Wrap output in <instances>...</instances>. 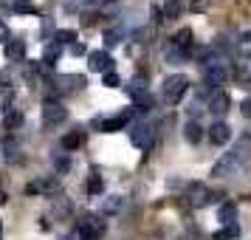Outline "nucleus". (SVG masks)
Listing matches in <instances>:
<instances>
[{
	"label": "nucleus",
	"instance_id": "37",
	"mask_svg": "<svg viewBox=\"0 0 251 240\" xmlns=\"http://www.w3.org/2000/svg\"><path fill=\"white\" fill-rule=\"evenodd\" d=\"M71 54H76V57L85 54V46H82V43H74V46H71Z\"/></svg>",
	"mask_w": 251,
	"mask_h": 240
},
{
	"label": "nucleus",
	"instance_id": "36",
	"mask_svg": "<svg viewBox=\"0 0 251 240\" xmlns=\"http://www.w3.org/2000/svg\"><path fill=\"white\" fill-rule=\"evenodd\" d=\"M0 40H3V43H9V40H12V31H9V26H6V23H0Z\"/></svg>",
	"mask_w": 251,
	"mask_h": 240
},
{
	"label": "nucleus",
	"instance_id": "40",
	"mask_svg": "<svg viewBox=\"0 0 251 240\" xmlns=\"http://www.w3.org/2000/svg\"><path fill=\"white\" fill-rule=\"evenodd\" d=\"M6 204V192H3V189H0V206Z\"/></svg>",
	"mask_w": 251,
	"mask_h": 240
},
{
	"label": "nucleus",
	"instance_id": "27",
	"mask_svg": "<svg viewBox=\"0 0 251 240\" xmlns=\"http://www.w3.org/2000/svg\"><path fill=\"white\" fill-rule=\"evenodd\" d=\"M127 93L136 99V96H141V93H147V80L144 77H133V82L127 85Z\"/></svg>",
	"mask_w": 251,
	"mask_h": 240
},
{
	"label": "nucleus",
	"instance_id": "20",
	"mask_svg": "<svg viewBox=\"0 0 251 240\" xmlns=\"http://www.w3.org/2000/svg\"><path fill=\"white\" fill-rule=\"evenodd\" d=\"M82 141H85V133H82V130H71L68 136L62 138V150L74 153V150H79V147H82Z\"/></svg>",
	"mask_w": 251,
	"mask_h": 240
},
{
	"label": "nucleus",
	"instance_id": "14",
	"mask_svg": "<svg viewBox=\"0 0 251 240\" xmlns=\"http://www.w3.org/2000/svg\"><path fill=\"white\" fill-rule=\"evenodd\" d=\"M209 141L217 144V147L228 144V141H231V127H228L226 122H215V125L209 127Z\"/></svg>",
	"mask_w": 251,
	"mask_h": 240
},
{
	"label": "nucleus",
	"instance_id": "34",
	"mask_svg": "<svg viewBox=\"0 0 251 240\" xmlns=\"http://www.w3.org/2000/svg\"><path fill=\"white\" fill-rule=\"evenodd\" d=\"M54 167H57V172H68V170H71L68 153H65V156H57V159H54Z\"/></svg>",
	"mask_w": 251,
	"mask_h": 240
},
{
	"label": "nucleus",
	"instance_id": "22",
	"mask_svg": "<svg viewBox=\"0 0 251 240\" xmlns=\"http://www.w3.org/2000/svg\"><path fill=\"white\" fill-rule=\"evenodd\" d=\"M186 57H189V54H186V51H181V48H175V46H167V51H164V59H167L170 65H181Z\"/></svg>",
	"mask_w": 251,
	"mask_h": 240
},
{
	"label": "nucleus",
	"instance_id": "39",
	"mask_svg": "<svg viewBox=\"0 0 251 240\" xmlns=\"http://www.w3.org/2000/svg\"><path fill=\"white\" fill-rule=\"evenodd\" d=\"M62 240H82V238H79V235H76V232H71V235H65V238H62Z\"/></svg>",
	"mask_w": 251,
	"mask_h": 240
},
{
	"label": "nucleus",
	"instance_id": "31",
	"mask_svg": "<svg viewBox=\"0 0 251 240\" xmlns=\"http://www.w3.org/2000/svg\"><path fill=\"white\" fill-rule=\"evenodd\" d=\"M54 43H57L59 48L62 46H74V43H76V31H74V28H68V31H57V34H54Z\"/></svg>",
	"mask_w": 251,
	"mask_h": 240
},
{
	"label": "nucleus",
	"instance_id": "11",
	"mask_svg": "<svg viewBox=\"0 0 251 240\" xmlns=\"http://www.w3.org/2000/svg\"><path fill=\"white\" fill-rule=\"evenodd\" d=\"M88 65L96 74H107V71H113V57L107 51H91L88 54Z\"/></svg>",
	"mask_w": 251,
	"mask_h": 240
},
{
	"label": "nucleus",
	"instance_id": "38",
	"mask_svg": "<svg viewBox=\"0 0 251 240\" xmlns=\"http://www.w3.org/2000/svg\"><path fill=\"white\" fill-rule=\"evenodd\" d=\"M243 116H249V119H251V99H246V102H243Z\"/></svg>",
	"mask_w": 251,
	"mask_h": 240
},
{
	"label": "nucleus",
	"instance_id": "25",
	"mask_svg": "<svg viewBox=\"0 0 251 240\" xmlns=\"http://www.w3.org/2000/svg\"><path fill=\"white\" fill-rule=\"evenodd\" d=\"M217 217H220V223H234V220H237V206L234 204H223L220 206V212H217Z\"/></svg>",
	"mask_w": 251,
	"mask_h": 240
},
{
	"label": "nucleus",
	"instance_id": "33",
	"mask_svg": "<svg viewBox=\"0 0 251 240\" xmlns=\"http://www.w3.org/2000/svg\"><path fill=\"white\" fill-rule=\"evenodd\" d=\"M57 34V28H54V20L51 17H43V37H46V43H51Z\"/></svg>",
	"mask_w": 251,
	"mask_h": 240
},
{
	"label": "nucleus",
	"instance_id": "21",
	"mask_svg": "<svg viewBox=\"0 0 251 240\" xmlns=\"http://www.w3.org/2000/svg\"><path fill=\"white\" fill-rule=\"evenodd\" d=\"M201 136H203V127L198 125V122H186V125H183V138H186V141H189V144H198V141H201Z\"/></svg>",
	"mask_w": 251,
	"mask_h": 240
},
{
	"label": "nucleus",
	"instance_id": "41",
	"mask_svg": "<svg viewBox=\"0 0 251 240\" xmlns=\"http://www.w3.org/2000/svg\"><path fill=\"white\" fill-rule=\"evenodd\" d=\"M0 240H3V226H0Z\"/></svg>",
	"mask_w": 251,
	"mask_h": 240
},
{
	"label": "nucleus",
	"instance_id": "9",
	"mask_svg": "<svg viewBox=\"0 0 251 240\" xmlns=\"http://www.w3.org/2000/svg\"><path fill=\"white\" fill-rule=\"evenodd\" d=\"M228 80V71L223 65H217V62H209L203 68V85L206 88H220V85H226Z\"/></svg>",
	"mask_w": 251,
	"mask_h": 240
},
{
	"label": "nucleus",
	"instance_id": "15",
	"mask_svg": "<svg viewBox=\"0 0 251 240\" xmlns=\"http://www.w3.org/2000/svg\"><path fill=\"white\" fill-rule=\"evenodd\" d=\"M23 57H25V43L20 37H12V40L6 43V59H9V62H20Z\"/></svg>",
	"mask_w": 251,
	"mask_h": 240
},
{
	"label": "nucleus",
	"instance_id": "26",
	"mask_svg": "<svg viewBox=\"0 0 251 240\" xmlns=\"http://www.w3.org/2000/svg\"><path fill=\"white\" fill-rule=\"evenodd\" d=\"M237 54L243 59H251V31H246V34L237 37Z\"/></svg>",
	"mask_w": 251,
	"mask_h": 240
},
{
	"label": "nucleus",
	"instance_id": "16",
	"mask_svg": "<svg viewBox=\"0 0 251 240\" xmlns=\"http://www.w3.org/2000/svg\"><path fill=\"white\" fill-rule=\"evenodd\" d=\"M23 122H25L23 107H9V110L3 113V127H6V130H17Z\"/></svg>",
	"mask_w": 251,
	"mask_h": 240
},
{
	"label": "nucleus",
	"instance_id": "29",
	"mask_svg": "<svg viewBox=\"0 0 251 240\" xmlns=\"http://www.w3.org/2000/svg\"><path fill=\"white\" fill-rule=\"evenodd\" d=\"M54 215H57V217L74 215V204H71L68 198H57V204H54Z\"/></svg>",
	"mask_w": 251,
	"mask_h": 240
},
{
	"label": "nucleus",
	"instance_id": "19",
	"mask_svg": "<svg viewBox=\"0 0 251 240\" xmlns=\"http://www.w3.org/2000/svg\"><path fill=\"white\" fill-rule=\"evenodd\" d=\"M122 206H125V198L122 195H110V198H104V204H102V215H119Z\"/></svg>",
	"mask_w": 251,
	"mask_h": 240
},
{
	"label": "nucleus",
	"instance_id": "13",
	"mask_svg": "<svg viewBox=\"0 0 251 240\" xmlns=\"http://www.w3.org/2000/svg\"><path fill=\"white\" fill-rule=\"evenodd\" d=\"M57 189H59L57 178H37V181H31L25 187V195H51Z\"/></svg>",
	"mask_w": 251,
	"mask_h": 240
},
{
	"label": "nucleus",
	"instance_id": "5",
	"mask_svg": "<svg viewBox=\"0 0 251 240\" xmlns=\"http://www.w3.org/2000/svg\"><path fill=\"white\" fill-rule=\"evenodd\" d=\"M65 119H68V107L62 102H57V99H46V105H43V122L51 127H57Z\"/></svg>",
	"mask_w": 251,
	"mask_h": 240
},
{
	"label": "nucleus",
	"instance_id": "3",
	"mask_svg": "<svg viewBox=\"0 0 251 240\" xmlns=\"http://www.w3.org/2000/svg\"><path fill=\"white\" fill-rule=\"evenodd\" d=\"M104 220L102 215H82L79 217V226H76V235H79L82 240H99L104 238Z\"/></svg>",
	"mask_w": 251,
	"mask_h": 240
},
{
	"label": "nucleus",
	"instance_id": "32",
	"mask_svg": "<svg viewBox=\"0 0 251 240\" xmlns=\"http://www.w3.org/2000/svg\"><path fill=\"white\" fill-rule=\"evenodd\" d=\"M12 9H14L17 14H37L34 0H14V3H12Z\"/></svg>",
	"mask_w": 251,
	"mask_h": 240
},
{
	"label": "nucleus",
	"instance_id": "2",
	"mask_svg": "<svg viewBox=\"0 0 251 240\" xmlns=\"http://www.w3.org/2000/svg\"><path fill=\"white\" fill-rule=\"evenodd\" d=\"M186 91H189V80H186L183 74H172V77H167V80H164V88H161L164 102L167 105H178L183 96H186Z\"/></svg>",
	"mask_w": 251,
	"mask_h": 240
},
{
	"label": "nucleus",
	"instance_id": "4",
	"mask_svg": "<svg viewBox=\"0 0 251 240\" xmlns=\"http://www.w3.org/2000/svg\"><path fill=\"white\" fill-rule=\"evenodd\" d=\"M130 141L136 144L138 150H152V141H155V127L147 125V122H138V125L130 127Z\"/></svg>",
	"mask_w": 251,
	"mask_h": 240
},
{
	"label": "nucleus",
	"instance_id": "18",
	"mask_svg": "<svg viewBox=\"0 0 251 240\" xmlns=\"http://www.w3.org/2000/svg\"><path fill=\"white\" fill-rule=\"evenodd\" d=\"M183 12V3L181 0H167L164 6H161V14H164V20H178Z\"/></svg>",
	"mask_w": 251,
	"mask_h": 240
},
{
	"label": "nucleus",
	"instance_id": "7",
	"mask_svg": "<svg viewBox=\"0 0 251 240\" xmlns=\"http://www.w3.org/2000/svg\"><path fill=\"white\" fill-rule=\"evenodd\" d=\"M133 116H136V113H133V107H130V110L113 116V119H96V122H93V127H99L102 133H116V130H122V127L130 125V119H133Z\"/></svg>",
	"mask_w": 251,
	"mask_h": 240
},
{
	"label": "nucleus",
	"instance_id": "24",
	"mask_svg": "<svg viewBox=\"0 0 251 240\" xmlns=\"http://www.w3.org/2000/svg\"><path fill=\"white\" fill-rule=\"evenodd\" d=\"M122 40H125V28H119V26L104 31V46H107V48H116Z\"/></svg>",
	"mask_w": 251,
	"mask_h": 240
},
{
	"label": "nucleus",
	"instance_id": "8",
	"mask_svg": "<svg viewBox=\"0 0 251 240\" xmlns=\"http://www.w3.org/2000/svg\"><path fill=\"white\" fill-rule=\"evenodd\" d=\"M0 159L6 161V164H20L23 161V147H20V141L17 138H3L0 141Z\"/></svg>",
	"mask_w": 251,
	"mask_h": 240
},
{
	"label": "nucleus",
	"instance_id": "12",
	"mask_svg": "<svg viewBox=\"0 0 251 240\" xmlns=\"http://www.w3.org/2000/svg\"><path fill=\"white\" fill-rule=\"evenodd\" d=\"M228 110H231V96L223 91L212 93V99H209V113L212 116H226Z\"/></svg>",
	"mask_w": 251,
	"mask_h": 240
},
{
	"label": "nucleus",
	"instance_id": "6",
	"mask_svg": "<svg viewBox=\"0 0 251 240\" xmlns=\"http://www.w3.org/2000/svg\"><path fill=\"white\" fill-rule=\"evenodd\" d=\"M186 195H189V204H192L195 209L209 206L212 201H217V192H212V189H209V187H203V184H189Z\"/></svg>",
	"mask_w": 251,
	"mask_h": 240
},
{
	"label": "nucleus",
	"instance_id": "23",
	"mask_svg": "<svg viewBox=\"0 0 251 240\" xmlns=\"http://www.w3.org/2000/svg\"><path fill=\"white\" fill-rule=\"evenodd\" d=\"M85 189H88V195H102L104 192V181L99 172H91V178H88V184H85Z\"/></svg>",
	"mask_w": 251,
	"mask_h": 240
},
{
	"label": "nucleus",
	"instance_id": "35",
	"mask_svg": "<svg viewBox=\"0 0 251 240\" xmlns=\"http://www.w3.org/2000/svg\"><path fill=\"white\" fill-rule=\"evenodd\" d=\"M102 82H104V88H119V85H122V80H119V74H116V71H107Z\"/></svg>",
	"mask_w": 251,
	"mask_h": 240
},
{
	"label": "nucleus",
	"instance_id": "17",
	"mask_svg": "<svg viewBox=\"0 0 251 240\" xmlns=\"http://www.w3.org/2000/svg\"><path fill=\"white\" fill-rule=\"evenodd\" d=\"M170 46L181 48V51H186V54H189V48H192V31H189V28L175 31V34H172V40H170Z\"/></svg>",
	"mask_w": 251,
	"mask_h": 240
},
{
	"label": "nucleus",
	"instance_id": "28",
	"mask_svg": "<svg viewBox=\"0 0 251 240\" xmlns=\"http://www.w3.org/2000/svg\"><path fill=\"white\" fill-rule=\"evenodd\" d=\"M150 110H152V96H150V93H141V96H136L133 113H150Z\"/></svg>",
	"mask_w": 251,
	"mask_h": 240
},
{
	"label": "nucleus",
	"instance_id": "30",
	"mask_svg": "<svg viewBox=\"0 0 251 240\" xmlns=\"http://www.w3.org/2000/svg\"><path fill=\"white\" fill-rule=\"evenodd\" d=\"M237 235H240V226H237V223H228L226 229L215 232V235H212V240H234Z\"/></svg>",
	"mask_w": 251,
	"mask_h": 240
},
{
	"label": "nucleus",
	"instance_id": "1",
	"mask_svg": "<svg viewBox=\"0 0 251 240\" xmlns=\"http://www.w3.org/2000/svg\"><path fill=\"white\" fill-rule=\"evenodd\" d=\"M249 156H251V136H246V138H240V144L231 150V153H226V156L212 167V175H215V178H228V175H234V172L243 170V164H246Z\"/></svg>",
	"mask_w": 251,
	"mask_h": 240
},
{
	"label": "nucleus",
	"instance_id": "10",
	"mask_svg": "<svg viewBox=\"0 0 251 240\" xmlns=\"http://www.w3.org/2000/svg\"><path fill=\"white\" fill-rule=\"evenodd\" d=\"M54 85H57L59 93L82 91V88H85V77H82V74H62V77H57V80H54Z\"/></svg>",
	"mask_w": 251,
	"mask_h": 240
}]
</instances>
